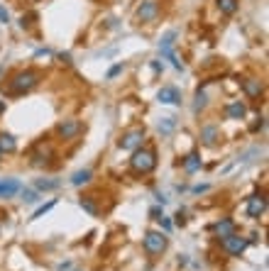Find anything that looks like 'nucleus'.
<instances>
[{
  "mask_svg": "<svg viewBox=\"0 0 269 271\" xmlns=\"http://www.w3.org/2000/svg\"><path fill=\"white\" fill-rule=\"evenodd\" d=\"M198 169H201V156H198L196 151H191V154L183 159V171H186V174H196Z\"/></svg>",
  "mask_w": 269,
  "mask_h": 271,
  "instance_id": "15",
  "label": "nucleus"
},
{
  "mask_svg": "<svg viewBox=\"0 0 269 271\" xmlns=\"http://www.w3.org/2000/svg\"><path fill=\"white\" fill-rule=\"evenodd\" d=\"M15 149H17V142H15V137H12V135H0V151H5V154H12Z\"/></svg>",
  "mask_w": 269,
  "mask_h": 271,
  "instance_id": "17",
  "label": "nucleus"
},
{
  "mask_svg": "<svg viewBox=\"0 0 269 271\" xmlns=\"http://www.w3.org/2000/svg\"><path fill=\"white\" fill-rule=\"evenodd\" d=\"M157 15H159V5H157V0H142V2H140V7H137V17H140L142 22H152V20H157Z\"/></svg>",
  "mask_w": 269,
  "mask_h": 271,
  "instance_id": "6",
  "label": "nucleus"
},
{
  "mask_svg": "<svg viewBox=\"0 0 269 271\" xmlns=\"http://www.w3.org/2000/svg\"><path fill=\"white\" fill-rule=\"evenodd\" d=\"M242 88H245V93H247L250 98H260V95H262V83H260L257 78H245V81H242Z\"/></svg>",
  "mask_w": 269,
  "mask_h": 271,
  "instance_id": "14",
  "label": "nucleus"
},
{
  "mask_svg": "<svg viewBox=\"0 0 269 271\" xmlns=\"http://www.w3.org/2000/svg\"><path fill=\"white\" fill-rule=\"evenodd\" d=\"M206 103H208V95H206L203 90H198V93H196V103H193V110H196V113H198V110H203V108H206Z\"/></svg>",
  "mask_w": 269,
  "mask_h": 271,
  "instance_id": "24",
  "label": "nucleus"
},
{
  "mask_svg": "<svg viewBox=\"0 0 269 271\" xmlns=\"http://www.w3.org/2000/svg\"><path fill=\"white\" fill-rule=\"evenodd\" d=\"M0 154H2V151H0Z\"/></svg>",
  "mask_w": 269,
  "mask_h": 271,
  "instance_id": "33",
  "label": "nucleus"
},
{
  "mask_svg": "<svg viewBox=\"0 0 269 271\" xmlns=\"http://www.w3.org/2000/svg\"><path fill=\"white\" fill-rule=\"evenodd\" d=\"M145 252L147 254H162L164 249H167V244H169V240H167V235L164 232H157V230H150L147 235H145Z\"/></svg>",
  "mask_w": 269,
  "mask_h": 271,
  "instance_id": "3",
  "label": "nucleus"
},
{
  "mask_svg": "<svg viewBox=\"0 0 269 271\" xmlns=\"http://www.w3.org/2000/svg\"><path fill=\"white\" fill-rule=\"evenodd\" d=\"M79 132H81V122L79 120H64L57 127V135H59L61 139H74Z\"/></svg>",
  "mask_w": 269,
  "mask_h": 271,
  "instance_id": "9",
  "label": "nucleus"
},
{
  "mask_svg": "<svg viewBox=\"0 0 269 271\" xmlns=\"http://www.w3.org/2000/svg\"><path fill=\"white\" fill-rule=\"evenodd\" d=\"M79 205H81L84 210L89 212V215H93V217L98 215V208H95V203H93L90 198H81V201H79Z\"/></svg>",
  "mask_w": 269,
  "mask_h": 271,
  "instance_id": "23",
  "label": "nucleus"
},
{
  "mask_svg": "<svg viewBox=\"0 0 269 271\" xmlns=\"http://www.w3.org/2000/svg\"><path fill=\"white\" fill-rule=\"evenodd\" d=\"M0 73H2V66H0Z\"/></svg>",
  "mask_w": 269,
  "mask_h": 271,
  "instance_id": "32",
  "label": "nucleus"
},
{
  "mask_svg": "<svg viewBox=\"0 0 269 271\" xmlns=\"http://www.w3.org/2000/svg\"><path fill=\"white\" fill-rule=\"evenodd\" d=\"M7 22H10V12L0 5V25H7Z\"/></svg>",
  "mask_w": 269,
  "mask_h": 271,
  "instance_id": "26",
  "label": "nucleus"
},
{
  "mask_svg": "<svg viewBox=\"0 0 269 271\" xmlns=\"http://www.w3.org/2000/svg\"><path fill=\"white\" fill-rule=\"evenodd\" d=\"M177 37H179V32L177 30H169L164 37H162V42H159V52L164 54V52H169V49H174V42H177Z\"/></svg>",
  "mask_w": 269,
  "mask_h": 271,
  "instance_id": "16",
  "label": "nucleus"
},
{
  "mask_svg": "<svg viewBox=\"0 0 269 271\" xmlns=\"http://www.w3.org/2000/svg\"><path fill=\"white\" fill-rule=\"evenodd\" d=\"M218 2V10L223 15H235L238 12V0H215Z\"/></svg>",
  "mask_w": 269,
  "mask_h": 271,
  "instance_id": "18",
  "label": "nucleus"
},
{
  "mask_svg": "<svg viewBox=\"0 0 269 271\" xmlns=\"http://www.w3.org/2000/svg\"><path fill=\"white\" fill-rule=\"evenodd\" d=\"M2 110H5V103H0V113H2Z\"/></svg>",
  "mask_w": 269,
  "mask_h": 271,
  "instance_id": "31",
  "label": "nucleus"
},
{
  "mask_svg": "<svg viewBox=\"0 0 269 271\" xmlns=\"http://www.w3.org/2000/svg\"><path fill=\"white\" fill-rule=\"evenodd\" d=\"M247 244H250V242L245 240V237H238L235 232L228 235V237H223V249H225L230 257H240V254L247 249Z\"/></svg>",
  "mask_w": 269,
  "mask_h": 271,
  "instance_id": "5",
  "label": "nucleus"
},
{
  "mask_svg": "<svg viewBox=\"0 0 269 271\" xmlns=\"http://www.w3.org/2000/svg\"><path fill=\"white\" fill-rule=\"evenodd\" d=\"M145 142V130L142 127H137V130H132V132H127V135H122L118 139V147L120 149H127V151H135L140 144Z\"/></svg>",
  "mask_w": 269,
  "mask_h": 271,
  "instance_id": "4",
  "label": "nucleus"
},
{
  "mask_svg": "<svg viewBox=\"0 0 269 271\" xmlns=\"http://www.w3.org/2000/svg\"><path fill=\"white\" fill-rule=\"evenodd\" d=\"M90 179H93L90 169H81V171H76V174L71 176V186H84V183H89Z\"/></svg>",
  "mask_w": 269,
  "mask_h": 271,
  "instance_id": "19",
  "label": "nucleus"
},
{
  "mask_svg": "<svg viewBox=\"0 0 269 271\" xmlns=\"http://www.w3.org/2000/svg\"><path fill=\"white\" fill-rule=\"evenodd\" d=\"M59 59H61V61H64V64H71V57H69V54H61Z\"/></svg>",
  "mask_w": 269,
  "mask_h": 271,
  "instance_id": "30",
  "label": "nucleus"
},
{
  "mask_svg": "<svg viewBox=\"0 0 269 271\" xmlns=\"http://www.w3.org/2000/svg\"><path fill=\"white\" fill-rule=\"evenodd\" d=\"M37 81H39V76H37L34 71H20V73H15L12 81H10V93H15V95L27 93V90H32L37 86Z\"/></svg>",
  "mask_w": 269,
  "mask_h": 271,
  "instance_id": "2",
  "label": "nucleus"
},
{
  "mask_svg": "<svg viewBox=\"0 0 269 271\" xmlns=\"http://www.w3.org/2000/svg\"><path fill=\"white\" fill-rule=\"evenodd\" d=\"M267 212V198L265 196H252L250 201H247V217H262Z\"/></svg>",
  "mask_w": 269,
  "mask_h": 271,
  "instance_id": "7",
  "label": "nucleus"
},
{
  "mask_svg": "<svg viewBox=\"0 0 269 271\" xmlns=\"http://www.w3.org/2000/svg\"><path fill=\"white\" fill-rule=\"evenodd\" d=\"M71 269V264H69V262H64V264H59V271H69Z\"/></svg>",
  "mask_w": 269,
  "mask_h": 271,
  "instance_id": "29",
  "label": "nucleus"
},
{
  "mask_svg": "<svg viewBox=\"0 0 269 271\" xmlns=\"http://www.w3.org/2000/svg\"><path fill=\"white\" fill-rule=\"evenodd\" d=\"M208 188H210L208 183H201V186H193V193H206Z\"/></svg>",
  "mask_w": 269,
  "mask_h": 271,
  "instance_id": "28",
  "label": "nucleus"
},
{
  "mask_svg": "<svg viewBox=\"0 0 269 271\" xmlns=\"http://www.w3.org/2000/svg\"><path fill=\"white\" fill-rule=\"evenodd\" d=\"M225 115H228L230 120H242V118L247 115V108H245V103L233 100V103H228V108H225Z\"/></svg>",
  "mask_w": 269,
  "mask_h": 271,
  "instance_id": "12",
  "label": "nucleus"
},
{
  "mask_svg": "<svg viewBox=\"0 0 269 271\" xmlns=\"http://www.w3.org/2000/svg\"><path fill=\"white\" fill-rule=\"evenodd\" d=\"M54 203H57V201H49L47 205H42V208H37V210H34V215H32V220H37V217H42L44 212H49V210H52V208H54Z\"/></svg>",
  "mask_w": 269,
  "mask_h": 271,
  "instance_id": "25",
  "label": "nucleus"
},
{
  "mask_svg": "<svg viewBox=\"0 0 269 271\" xmlns=\"http://www.w3.org/2000/svg\"><path fill=\"white\" fill-rule=\"evenodd\" d=\"M157 127H159V132H162V135H172V132H174V127H177V118H172V115H169V118H162Z\"/></svg>",
  "mask_w": 269,
  "mask_h": 271,
  "instance_id": "20",
  "label": "nucleus"
},
{
  "mask_svg": "<svg viewBox=\"0 0 269 271\" xmlns=\"http://www.w3.org/2000/svg\"><path fill=\"white\" fill-rule=\"evenodd\" d=\"M157 98L164 105H181V90L177 86H164V88L157 93Z\"/></svg>",
  "mask_w": 269,
  "mask_h": 271,
  "instance_id": "8",
  "label": "nucleus"
},
{
  "mask_svg": "<svg viewBox=\"0 0 269 271\" xmlns=\"http://www.w3.org/2000/svg\"><path fill=\"white\" fill-rule=\"evenodd\" d=\"M130 166L137 174H150V171H154V166H157V156H154V151L135 149L132 151V159H130Z\"/></svg>",
  "mask_w": 269,
  "mask_h": 271,
  "instance_id": "1",
  "label": "nucleus"
},
{
  "mask_svg": "<svg viewBox=\"0 0 269 271\" xmlns=\"http://www.w3.org/2000/svg\"><path fill=\"white\" fill-rule=\"evenodd\" d=\"M59 186H61V181H49V179L34 181V188H37V191H57Z\"/></svg>",
  "mask_w": 269,
  "mask_h": 271,
  "instance_id": "21",
  "label": "nucleus"
},
{
  "mask_svg": "<svg viewBox=\"0 0 269 271\" xmlns=\"http://www.w3.org/2000/svg\"><path fill=\"white\" fill-rule=\"evenodd\" d=\"M22 201H25L27 205H34L37 201H42V198H39V191H32V188H25V191H22Z\"/></svg>",
  "mask_w": 269,
  "mask_h": 271,
  "instance_id": "22",
  "label": "nucleus"
},
{
  "mask_svg": "<svg viewBox=\"0 0 269 271\" xmlns=\"http://www.w3.org/2000/svg\"><path fill=\"white\" fill-rule=\"evenodd\" d=\"M120 71H122V64H115V66H113V68L108 71V78H115V76H118Z\"/></svg>",
  "mask_w": 269,
  "mask_h": 271,
  "instance_id": "27",
  "label": "nucleus"
},
{
  "mask_svg": "<svg viewBox=\"0 0 269 271\" xmlns=\"http://www.w3.org/2000/svg\"><path fill=\"white\" fill-rule=\"evenodd\" d=\"M213 230H215V235L223 240V237H228V235H233V232H235V222H233L230 217H223V220H220Z\"/></svg>",
  "mask_w": 269,
  "mask_h": 271,
  "instance_id": "13",
  "label": "nucleus"
},
{
  "mask_svg": "<svg viewBox=\"0 0 269 271\" xmlns=\"http://www.w3.org/2000/svg\"><path fill=\"white\" fill-rule=\"evenodd\" d=\"M218 139H220V130H218L215 125H206V127L201 130V142H203L206 147H215Z\"/></svg>",
  "mask_w": 269,
  "mask_h": 271,
  "instance_id": "11",
  "label": "nucleus"
},
{
  "mask_svg": "<svg viewBox=\"0 0 269 271\" xmlns=\"http://www.w3.org/2000/svg\"><path fill=\"white\" fill-rule=\"evenodd\" d=\"M22 191V183L17 179H2L0 181V198H12L15 193Z\"/></svg>",
  "mask_w": 269,
  "mask_h": 271,
  "instance_id": "10",
  "label": "nucleus"
}]
</instances>
